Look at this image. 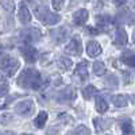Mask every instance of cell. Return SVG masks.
Listing matches in <instances>:
<instances>
[{
  "instance_id": "cell-10",
  "label": "cell",
  "mask_w": 135,
  "mask_h": 135,
  "mask_svg": "<svg viewBox=\"0 0 135 135\" xmlns=\"http://www.w3.org/2000/svg\"><path fill=\"white\" fill-rule=\"evenodd\" d=\"M88 18H89V14H88V11L85 8L78 9V11H76V12L73 14V22H74V25H77V26L85 25Z\"/></svg>"
},
{
  "instance_id": "cell-16",
  "label": "cell",
  "mask_w": 135,
  "mask_h": 135,
  "mask_svg": "<svg viewBox=\"0 0 135 135\" xmlns=\"http://www.w3.org/2000/svg\"><path fill=\"white\" fill-rule=\"evenodd\" d=\"M95 105H96V111L99 114H105L108 111V103L105 101V99L100 97V96L95 97Z\"/></svg>"
},
{
  "instance_id": "cell-19",
  "label": "cell",
  "mask_w": 135,
  "mask_h": 135,
  "mask_svg": "<svg viewBox=\"0 0 135 135\" xmlns=\"http://www.w3.org/2000/svg\"><path fill=\"white\" fill-rule=\"evenodd\" d=\"M112 103H114L115 107H126L127 105V97L126 96H123V95H115V96H112Z\"/></svg>"
},
{
  "instance_id": "cell-5",
  "label": "cell",
  "mask_w": 135,
  "mask_h": 135,
  "mask_svg": "<svg viewBox=\"0 0 135 135\" xmlns=\"http://www.w3.org/2000/svg\"><path fill=\"white\" fill-rule=\"evenodd\" d=\"M20 51L23 54V57L26 58V61L30 62V64H34L39 58V51L35 47H32L30 43H26V46H22Z\"/></svg>"
},
{
  "instance_id": "cell-21",
  "label": "cell",
  "mask_w": 135,
  "mask_h": 135,
  "mask_svg": "<svg viewBox=\"0 0 135 135\" xmlns=\"http://www.w3.org/2000/svg\"><path fill=\"white\" fill-rule=\"evenodd\" d=\"M58 66H60V69H61V70L66 72V70H70V69H72L73 64H72V61H70L69 58L61 57V58L58 60Z\"/></svg>"
},
{
  "instance_id": "cell-22",
  "label": "cell",
  "mask_w": 135,
  "mask_h": 135,
  "mask_svg": "<svg viewBox=\"0 0 135 135\" xmlns=\"http://www.w3.org/2000/svg\"><path fill=\"white\" fill-rule=\"evenodd\" d=\"M93 73L96 76H104L105 74V65H104V62L96 61L93 64Z\"/></svg>"
},
{
  "instance_id": "cell-29",
  "label": "cell",
  "mask_w": 135,
  "mask_h": 135,
  "mask_svg": "<svg viewBox=\"0 0 135 135\" xmlns=\"http://www.w3.org/2000/svg\"><path fill=\"white\" fill-rule=\"evenodd\" d=\"M126 2H127V0H114V4H115L116 7H120V6H123V4H126Z\"/></svg>"
},
{
  "instance_id": "cell-13",
  "label": "cell",
  "mask_w": 135,
  "mask_h": 135,
  "mask_svg": "<svg viewBox=\"0 0 135 135\" xmlns=\"http://www.w3.org/2000/svg\"><path fill=\"white\" fill-rule=\"evenodd\" d=\"M127 32L123 30V28H118L115 31V38H114V45H116V46H124V45H127Z\"/></svg>"
},
{
  "instance_id": "cell-23",
  "label": "cell",
  "mask_w": 135,
  "mask_h": 135,
  "mask_svg": "<svg viewBox=\"0 0 135 135\" xmlns=\"http://www.w3.org/2000/svg\"><path fill=\"white\" fill-rule=\"evenodd\" d=\"M66 135H91V131H89V128L86 126H78Z\"/></svg>"
},
{
  "instance_id": "cell-20",
  "label": "cell",
  "mask_w": 135,
  "mask_h": 135,
  "mask_svg": "<svg viewBox=\"0 0 135 135\" xmlns=\"http://www.w3.org/2000/svg\"><path fill=\"white\" fill-rule=\"evenodd\" d=\"M81 93H83V96L88 100V99L93 97V95H96V93H97V88H96L95 85H86L85 88H83Z\"/></svg>"
},
{
  "instance_id": "cell-1",
  "label": "cell",
  "mask_w": 135,
  "mask_h": 135,
  "mask_svg": "<svg viewBox=\"0 0 135 135\" xmlns=\"http://www.w3.org/2000/svg\"><path fill=\"white\" fill-rule=\"evenodd\" d=\"M16 84L25 89H32V91H38V89L43 86L42 76L34 68H27V69L22 72L18 77Z\"/></svg>"
},
{
  "instance_id": "cell-31",
  "label": "cell",
  "mask_w": 135,
  "mask_h": 135,
  "mask_svg": "<svg viewBox=\"0 0 135 135\" xmlns=\"http://www.w3.org/2000/svg\"><path fill=\"white\" fill-rule=\"evenodd\" d=\"M0 135H4V134H2V132H0Z\"/></svg>"
},
{
  "instance_id": "cell-6",
  "label": "cell",
  "mask_w": 135,
  "mask_h": 135,
  "mask_svg": "<svg viewBox=\"0 0 135 135\" xmlns=\"http://www.w3.org/2000/svg\"><path fill=\"white\" fill-rule=\"evenodd\" d=\"M83 51V46H81V41L80 38H72L69 41V43L65 46V53L66 54H70V55H80Z\"/></svg>"
},
{
  "instance_id": "cell-15",
  "label": "cell",
  "mask_w": 135,
  "mask_h": 135,
  "mask_svg": "<svg viewBox=\"0 0 135 135\" xmlns=\"http://www.w3.org/2000/svg\"><path fill=\"white\" fill-rule=\"evenodd\" d=\"M74 74L78 76L81 80H86V78H88V62L86 61H81L80 64L76 66Z\"/></svg>"
},
{
  "instance_id": "cell-30",
  "label": "cell",
  "mask_w": 135,
  "mask_h": 135,
  "mask_svg": "<svg viewBox=\"0 0 135 135\" xmlns=\"http://www.w3.org/2000/svg\"><path fill=\"white\" fill-rule=\"evenodd\" d=\"M23 135H30V134H23Z\"/></svg>"
},
{
  "instance_id": "cell-2",
  "label": "cell",
  "mask_w": 135,
  "mask_h": 135,
  "mask_svg": "<svg viewBox=\"0 0 135 135\" xmlns=\"http://www.w3.org/2000/svg\"><path fill=\"white\" fill-rule=\"evenodd\" d=\"M19 61L14 57L0 53V81H7L11 78L19 69Z\"/></svg>"
},
{
  "instance_id": "cell-12",
  "label": "cell",
  "mask_w": 135,
  "mask_h": 135,
  "mask_svg": "<svg viewBox=\"0 0 135 135\" xmlns=\"http://www.w3.org/2000/svg\"><path fill=\"white\" fill-rule=\"evenodd\" d=\"M18 18L20 20V23L23 25H28L30 20H31V14H30V9L28 7H26L25 4H22L18 9Z\"/></svg>"
},
{
  "instance_id": "cell-14",
  "label": "cell",
  "mask_w": 135,
  "mask_h": 135,
  "mask_svg": "<svg viewBox=\"0 0 135 135\" xmlns=\"http://www.w3.org/2000/svg\"><path fill=\"white\" fill-rule=\"evenodd\" d=\"M93 124L97 132H101L107 130L111 124H112V119H100V118H95L93 119Z\"/></svg>"
},
{
  "instance_id": "cell-28",
  "label": "cell",
  "mask_w": 135,
  "mask_h": 135,
  "mask_svg": "<svg viewBox=\"0 0 135 135\" xmlns=\"http://www.w3.org/2000/svg\"><path fill=\"white\" fill-rule=\"evenodd\" d=\"M8 92V85H0V95H6Z\"/></svg>"
},
{
  "instance_id": "cell-17",
  "label": "cell",
  "mask_w": 135,
  "mask_h": 135,
  "mask_svg": "<svg viewBox=\"0 0 135 135\" xmlns=\"http://www.w3.org/2000/svg\"><path fill=\"white\" fill-rule=\"evenodd\" d=\"M46 120H47V114L45 111H42L37 115L35 120H34V124H35V127H38V128H43L45 124H46Z\"/></svg>"
},
{
  "instance_id": "cell-11",
  "label": "cell",
  "mask_w": 135,
  "mask_h": 135,
  "mask_svg": "<svg viewBox=\"0 0 135 135\" xmlns=\"http://www.w3.org/2000/svg\"><path fill=\"white\" fill-rule=\"evenodd\" d=\"M86 53L89 57H97V55L101 54V46H100V43L96 42V41H89L86 43Z\"/></svg>"
},
{
  "instance_id": "cell-18",
  "label": "cell",
  "mask_w": 135,
  "mask_h": 135,
  "mask_svg": "<svg viewBox=\"0 0 135 135\" xmlns=\"http://www.w3.org/2000/svg\"><path fill=\"white\" fill-rule=\"evenodd\" d=\"M122 61L124 62L127 66H131L132 68L135 65V55H134V53L131 50L124 51V53H123V55H122Z\"/></svg>"
},
{
  "instance_id": "cell-27",
  "label": "cell",
  "mask_w": 135,
  "mask_h": 135,
  "mask_svg": "<svg viewBox=\"0 0 135 135\" xmlns=\"http://www.w3.org/2000/svg\"><path fill=\"white\" fill-rule=\"evenodd\" d=\"M64 2L65 0H51V6L55 11H60L64 7Z\"/></svg>"
},
{
  "instance_id": "cell-26",
  "label": "cell",
  "mask_w": 135,
  "mask_h": 135,
  "mask_svg": "<svg viewBox=\"0 0 135 135\" xmlns=\"http://www.w3.org/2000/svg\"><path fill=\"white\" fill-rule=\"evenodd\" d=\"M108 84H109V89H114V88H118L119 83H118V78L115 76H109L108 77Z\"/></svg>"
},
{
  "instance_id": "cell-3",
  "label": "cell",
  "mask_w": 135,
  "mask_h": 135,
  "mask_svg": "<svg viewBox=\"0 0 135 135\" xmlns=\"http://www.w3.org/2000/svg\"><path fill=\"white\" fill-rule=\"evenodd\" d=\"M34 14H35L37 19L41 20L43 25L46 26H53V25H57L58 22L61 20V16L58 14H54L51 12L50 9H47L45 6H39V7H35L34 9Z\"/></svg>"
},
{
  "instance_id": "cell-24",
  "label": "cell",
  "mask_w": 135,
  "mask_h": 135,
  "mask_svg": "<svg viewBox=\"0 0 135 135\" xmlns=\"http://www.w3.org/2000/svg\"><path fill=\"white\" fill-rule=\"evenodd\" d=\"M132 131H134V128H132V124L130 120L124 122L122 124V134L123 135H132Z\"/></svg>"
},
{
  "instance_id": "cell-4",
  "label": "cell",
  "mask_w": 135,
  "mask_h": 135,
  "mask_svg": "<svg viewBox=\"0 0 135 135\" xmlns=\"http://www.w3.org/2000/svg\"><path fill=\"white\" fill-rule=\"evenodd\" d=\"M15 112L22 116H30L34 112V103L32 100H23L15 104Z\"/></svg>"
},
{
  "instance_id": "cell-7",
  "label": "cell",
  "mask_w": 135,
  "mask_h": 135,
  "mask_svg": "<svg viewBox=\"0 0 135 135\" xmlns=\"http://www.w3.org/2000/svg\"><path fill=\"white\" fill-rule=\"evenodd\" d=\"M50 37L53 38V41L55 43H64L66 41V38L69 37V30L66 27H61V28H57V30H53L50 32Z\"/></svg>"
},
{
  "instance_id": "cell-9",
  "label": "cell",
  "mask_w": 135,
  "mask_h": 135,
  "mask_svg": "<svg viewBox=\"0 0 135 135\" xmlns=\"http://www.w3.org/2000/svg\"><path fill=\"white\" fill-rule=\"evenodd\" d=\"M76 99V91L73 86H66L58 93L57 100L58 101H73Z\"/></svg>"
},
{
  "instance_id": "cell-25",
  "label": "cell",
  "mask_w": 135,
  "mask_h": 135,
  "mask_svg": "<svg viewBox=\"0 0 135 135\" xmlns=\"http://www.w3.org/2000/svg\"><path fill=\"white\" fill-rule=\"evenodd\" d=\"M0 4L4 7V9H7L8 12H12L15 6H14V2L12 0H0Z\"/></svg>"
},
{
  "instance_id": "cell-8",
  "label": "cell",
  "mask_w": 135,
  "mask_h": 135,
  "mask_svg": "<svg viewBox=\"0 0 135 135\" xmlns=\"http://www.w3.org/2000/svg\"><path fill=\"white\" fill-rule=\"evenodd\" d=\"M22 38L26 41V43H32V42H37L39 38H41V31L34 28V27H30L25 31H22Z\"/></svg>"
}]
</instances>
